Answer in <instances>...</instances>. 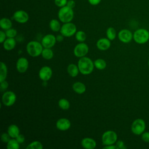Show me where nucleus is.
Segmentation results:
<instances>
[{
	"instance_id": "1",
	"label": "nucleus",
	"mask_w": 149,
	"mask_h": 149,
	"mask_svg": "<svg viewBox=\"0 0 149 149\" xmlns=\"http://www.w3.org/2000/svg\"><path fill=\"white\" fill-rule=\"evenodd\" d=\"M77 66L79 72L84 75L91 74L95 67L92 60L86 56H83L79 59L77 62Z\"/></svg>"
},
{
	"instance_id": "2",
	"label": "nucleus",
	"mask_w": 149,
	"mask_h": 149,
	"mask_svg": "<svg viewBox=\"0 0 149 149\" xmlns=\"http://www.w3.org/2000/svg\"><path fill=\"white\" fill-rule=\"evenodd\" d=\"M58 17L59 20L63 23L70 22L74 17L73 10L67 5L60 8L58 13Z\"/></svg>"
},
{
	"instance_id": "3",
	"label": "nucleus",
	"mask_w": 149,
	"mask_h": 149,
	"mask_svg": "<svg viewBox=\"0 0 149 149\" xmlns=\"http://www.w3.org/2000/svg\"><path fill=\"white\" fill-rule=\"evenodd\" d=\"M43 46L41 42L36 41H31L26 45V51L32 57H37L41 55L43 50Z\"/></svg>"
},
{
	"instance_id": "4",
	"label": "nucleus",
	"mask_w": 149,
	"mask_h": 149,
	"mask_svg": "<svg viewBox=\"0 0 149 149\" xmlns=\"http://www.w3.org/2000/svg\"><path fill=\"white\" fill-rule=\"evenodd\" d=\"M133 40L139 44H144L149 40V31L146 29H139L133 33Z\"/></svg>"
},
{
	"instance_id": "5",
	"label": "nucleus",
	"mask_w": 149,
	"mask_h": 149,
	"mask_svg": "<svg viewBox=\"0 0 149 149\" xmlns=\"http://www.w3.org/2000/svg\"><path fill=\"white\" fill-rule=\"evenodd\" d=\"M101 140L104 146L114 144L118 140V135L113 130H107L102 135Z\"/></svg>"
},
{
	"instance_id": "6",
	"label": "nucleus",
	"mask_w": 149,
	"mask_h": 149,
	"mask_svg": "<svg viewBox=\"0 0 149 149\" xmlns=\"http://www.w3.org/2000/svg\"><path fill=\"white\" fill-rule=\"evenodd\" d=\"M60 33L65 37H70L74 35L77 31V28L76 25L70 22L63 23L61 26Z\"/></svg>"
},
{
	"instance_id": "7",
	"label": "nucleus",
	"mask_w": 149,
	"mask_h": 149,
	"mask_svg": "<svg viewBox=\"0 0 149 149\" xmlns=\"http://www.w3.org/2000/svg\"><path fill=\"white\" fill-rule=\"evenodd\" d=\"M146 129L145 121L140 118L135 119L132 123L131 130L132 132L136 135L141 134Z\"/></svg>"
},
{
	"instance_id": "8",
	"label": "nucleus",
	"mask_w": 149,
	"mask_h": 149,
	"mask_svg": "<svg viewBox=\"0 0 149 149\" xmlns=\"http://www.w3.org/2000/svg\"><path fill=\"white\" fill-rule=\"evenodd\" d=\"M16 100V95L13 91H5L2 96V102L6 107H10L13 105Z\"/></svg>"
},
{
	"instance_id": "9",
	"label": "nucleus",
	"mask_w": 149,
	"mask_h": 149,
	"mask_svg": "<svg viewBox=\"0 0 149 149\" xmlns=\"http://www.w3.org/2000/svg\"><path fill=\"white\" fill-rule=\"evenodd\" d=\"M88 46L84 42H80L77 44L73 50L74 56L77 58H81L85 56L88 52Z\"/></svg>"
},
{
	"instance_id": "10",
	"label": "nucleus",
	"mask_w": 149,
	"mask_h": 149,
	"mask_svg": "<svg viewBox=\"0 0 149 149\" xmlns=\"http://www.w3.org/2000/svg\"><path fill=\"white\" fill-rule=\"evenodd\" d=\"M13 19L19 23H25L29 19V14L23 10H17L13 15Z\"/></svg>"
},
{
	"instance_id": "11",
	"label": "nucleus",
	"mask_w": 149,
	"mask_h": 149,
	"mask_svg": "<svg viewBox=\"0 0 149 149\" xmlns=\"http://www.w3.org/2000/svg\"><path fill=\"white\" fill-rule=\"evenodd\" d=\"M56 37L51 34H48L44 36L41 40V44L44 48H51L56 44Z\"/></svg>"
},
{
	"instance_id": "12",
	"label": "nucleus",
	"mask_w": 149,
	"mask_h": 149,
	"mask_svg": "<svg viewBox=\"0 0 149 149\" xmlns=\"http://www.w3.org/2000/svg\"><path fill=\"white\" fill-rule=\"evenodd\" d=\"M119 40L123 43H129L133 38V34L128 29H122L118 33Z\"/></svg>"
},
{
	"instance_id": "13",
	"label": "nucleus",
	"mask_w": 149,
	"mask_h": 149,
	"mask_svg": "<svg viewBox=\"0 0 149 149\" xmlns=\"http://www.w3.org/2000/svg\"><path fill=\"white\" fill-rule=\"evenodd\" d=\"M38 76L40 79L44 81L49 80L52 76V69L48 66H42L39 70Z\"/></svg>"
},
{
	"instance_id": "14",
	"label": "nucleus",
	"mask_w": 149,
	"mask_h": 149,
	"mask_svg": "<svg viewBox=\"0 0 149 149\" xmlns=\"http://www.w3.org/2000/svg\"><path fill=\"white\" fill-rule=\"evenodd\" d=\"M17 70L20 73H24L27 71L29 68V61L24 57L19 58L16 62V65Z\"/></svg>"
},
{
	"instance_id": "15",
	"label": "nucleus",
	"mask_w": 149,
	"mask_h": 149,
	"mask_svg": "<svg viewBox=\"0 0 149 149\" xmlns=\"http://www.w3.org/2000/svg\"><path fill=\"white\" fill-rule=\"evenodd\" d=\"M70 121L67 118H60L56 122V128L61 131H66L68 130L70 127Z\"/></svg>"
},
{
	"instance_id": "16",
	"label": "nucleus",
	"mask_w": 149,
	"mask_h": 149,
	"mask_svg": "<svg viewBox=\"0 0 149 149\" xmlns=\"http://www.w3.org/2000/svg\"><path fill=\"white\" fill-rule=\"evenodd\" d=\"M111 40L108 38H102L99 39L96 42V47L101 51H105L111 47Z\"/></svg>"
},
{
	"instance_id": "17",
	"label": "nucleus",
	"mask_w": 149,
	"mask_h": 149,
	"mask_svg": "<svg viewBox=\"0 0 149 149\" xmlns=\"http://www.w3.org/2000/svg\"><path fill=\"white\" fill-rule=\"evenodd\" d=\"M81 145L85 149H94L96 147L97 143L94 139L90 137H85L81 140Z\"/></svg>"
},
{
	"instance_id": "18",
	"label": "nucleus",
	"mask_w": 149,
	"mask_h": 149,
	"mask_svg": "<svg viewBox=\"0 0 149 149\" xmlns=\"http://www.w3.org/2000/svg\"><path fill=\"white\" fill-rule=\"evenodd\" d=\"M73 90L79 94H83L86 90V87L85 84L80 81H76L72 85Z\"/></svg>"
},
{
	"instance_id": "19",
	"label": "nucleus",
	"mask_w": 149,
	"mask_h": 149,
	"mask_svg": "<svg viewBox=\"0 0 149 149\" xmlns=\"http://www.w3.org/2000/svg\"><path fill=\"white\" fill-rule=\"evenodd\" d=\"M3 44V47L5 50L7 51H10L15 48L16 42L14 38H7Z\"/></svg>"
},
{
	"instance_id": "20",
	"label": "nucleus",
	"mask_w": 149,
	"mask_h": 149,
	"mask_svg": "<svg viewBox=\"0 0 149 149\" xmlns=\"http://www.w3.org/2000/svg\"><path fill=\"white\" fill-rule=\"evenodd\" d=\"M7 133L9 134L11 138L16 139L17 136L20 134V130L17 125L12 124L8 126Z\"/></svg>"
},
{
	"instance_id": "21",
	"label": "nucleus",
	"mask_w": 149,
	"mask_h": 149,
	"mask_svg": "<svg viewBox=\"0 0 149 149\" xmlns=\"http://www.w3.org/2000/svg\"><path fill=\"white\" fill-rule=\"evenodd\" d=\"M67 71L69 76L72 77H76L78 75L79 72H80L77 65H76L74 63H70L68 66Z\"/></svg>"
},
{
	"instance_id": "22",
	"label": "nucleus",
	"mask_w": 149,
	"mask_h": 149,
	"mask_svg": "<svg viewBox=\"0 0 149 149\" xmlns=\"http://www.w3.org/2000/svg\"><path fill=\"white\" fill-rule=\"evenodd\" d=\"M0 27L2 30H6L12 28V22L7 17H3L0 20Z\"/></svg>"
},
{
	"instance_id": "23",
	"label": "nucleus",
	"mask_w": 149,
	"mask_h": 149,
	"mask_svg": "<svg viewBox=\"0 0 149 149\" xmlns=\"http://www.w3.org/2000/svg\"><path fill=\"white\" fill-rule=\"evenodd\" d=\"M49 26L50 29L54 31V32H58L60 31L61 28V25L60 23V22L55 19H53L50 20L49 23Z\"/></svg>"
},
{
	"instance_id": "24",
	"label": "nucleus",
	"mask_w": 149,
	"mask_h": 149,
	"mask_svg": "<svg viewBox=\"0 0 149 149\" xmlns=\"http://www.w3.org/2000/svg\"><path fill=\"white\" fill-rule=\"evenodd\" d=\"M8 74V68L6 64L3 62H1L0 69V82L5 80Z\"/></svg>"
},
{
	"instance_id": "25",
	"label": "nucleus",
	"mask_w": 149,
	"mask_h": 149,
	"mask_svg": "<svg viewBox=\"0 0 149 149\" xmlns=\"http://www.w3.org/2000/svg\"><path fill=\"white\" fill-rule=\"evenodd\" d=\"M41 55L43 58L47 60L51 59L54 56V52L51 48H44L42 51Z\"/></svg>"
},
{
	"instance_id": "26",
	"label": "nucleus",
	"mask_w": 149,
	"mask_h": 149,
	"mask_svg": "<svg viewBox=\"0 0 149 149\" xmlns=\"http://www.w3.org/2000/svg\"><path fill=\"white\" fill-rule=\"evenodd\" d=\"M94 66L98 70H103L107 67V62L103 59H97L94 62Z\"/></svg>"
},
{
	"instance_id": "27",
	"label": "nucleus",
	"mask_w": 149,
	"mask_h": 149,
	"mask_svg": "<svg viewBox=\"0 0 149 149\" xmlns=\"http://www.w3.org/2000/svg\"><path fill=\"white\" fill-rule=\"evenodd\" d=\"M106 36L111 41L115 40L116 37V31L115 29L112 27H108L106 31Z\"/></svg>"
},
{
	"instance_id": "28",
	"label": "nucleus",
	"mask_w": 149,
	"mask_h": 149,
	"mask_svg": "<svg viewBox=\"0 0 149 149\" xmlns=\"http://www.w3.org/2000/svg\"><path fill=\"white\" fill-rule=\"evenodd\" d=\"M19 144L16 139L12 138L7 143L6 148L8 149H19L20 147Z\"/></svg>"
},
{
	"instance_id": "29",
	"label": "nucleus",
	"mask_w": 149,
	"mask_h": 149,
	"mask_svg": "<svg viewBox=\"0 0 149 149\" xmlns=\"http://www.w3.org/2000/svg\"><path fill=\"white\" fill-rule=\"evenodd\" d=\"M58 106L63 110H67L70 108V102L65 98H61L58 101Z\"/></svg>"
},
{
	"instance_id": "30",
	"label": "nucleus",
	"mask_w": 149,
	"mask_h": 149,
	"mask_svg": "<svg viewBox=\"0 0 149 149\" xmlns=\"http://www.w3.org/2000/svg\"><path fill=\"white\" fill-rule=\"evenodd\" d=\"M27 149H42L43 146L40 141H34L30 143L26 147Z\"/></svg>"
},
{
	"instance_id": "31",
	"label": "nucleus",
	"mask_w": 149,
	"mask_h": 149,
	"mask_svg": "<svg viewBox=\"0 0 149 149\" xmlns=\"http://www.w3.org/2000/svg\"><path fill=\"white\" fill-rule=\"evenodd\" d=\"M75 38L79 42H84L86 39V34L84 31L82 30H79L76 31L75 34Z\"/></svg>"
},
{
	"instance_id": "32",
	"label": "nucleus",
	"mask_w": 149,
	"mask_h": 149,
	"mask_svg": "<svg viewBox=\"0 0 149 149\" xmlns=\"http://www.w3.org/2000/svg\"><path fill=\"white\" fill-rule=\"evenodd\" d=\"M17 33V30L13 28H10L9 29L5 30L6 35L8 38H14L16 36Z\"/></svg>"
},
{
	"instance_id": "33",
	"label": "nucleus",
	"mask_w": 149,
	"mask_h": 149,
	"mask_svg": "<svg viewBox=\"0 0 149 149\" xmlns=\"http://www.w3.org/2000/svg\"><path fill=\"white\" fill-rule=\"evenodd\" d=\"M68 0H54V3L59 8H62L66 5Z\"/></svg>"
},
{
	"instance_id": "34",
	"label": "nucleus",
	"mask_w": 149,
	"mask_h": 149,
	"mask_svg": "<svg viewBox=\"0 0 149 149\" xmlns=\"http://www.w3.org/2000/svg\"><path fill=\"white\" fill-rule=\"evenodd\" d=\"M10 140V136L8 133H3L1 135V140L3 143H8Z\"/></svg>"
},
{
	"instance_id": "35",
	"label": "nucleus",
	"mask_w": 149,
	"mask_h": 149,
	"mask_svg": "<svg viewBox=\"0 0 149 149\" xmlns=\"http://www.w3.org/2000/svg\"><path fill=\"white\" fill-rule=\"evenodd\" d=\"M141 139L143 141L146 143H149V132H144L141 134Z\"/></svg>"
},
{
	"instance_id": "36",
	"label": "nucleus",
	"mask_w": 149,
	"mask_h": 149,
	"mask_svg": "<svg viewBox=\"0 0 149 149\" xmlns=\"http://www.w3.org/2000/svg\"><path fill=\"white\" fill-rule=\"evenodd\" d=\"M116 146L118 148V149H125L126 148V147L125 145V143L122 140H117L116 142Z\"/></svg>"
},
{
	"instance_id": "37",
	"label": "nucleus",
	"mask_w": 149,
	"mask_h": 149,
	"mask_svg": "<svg viewBox=\"0 0 149 149\" xmlns=\"http://www.w3.org/2000/svg\"><path fill=\"white\" fill-rule=\"evenodd\" d=\"M8 87H9V84H8V81H6V80H4V81H2L1 82L0 87H1V90L2 91L6 90L8 88Z\"/></svg>"
},
{
	"instance_id": "38",
	"label": "nucleus",
	"mask_w": 149,
	"mask_h": 149,
	"mask_svg": "<svg viewBox=\"0 0 149 149\" xmlns=\"http://www.w3.org/2000/svg\"><path fill=\"white\" fill-rule=\"evenodd\" d=\"M6 35L5 31L1 30L0 31V42L1 43H3L4 42V41L6 39Z\"/></svg>"
},
{
	"instance_id": "39",
	"label": "nucleus",
	"mask_w": 149,
	"mask_h": 149,
	"mask_svg": "<svg viewBox=\"0 0 149 149\" xmlns=\"http://www.w3.org/2000/svg\"><path fill=\"white\" fill-rule=\"evenodd\" d=\"M16 139L17 140V141L20 143V144H22L23 143V142H24V140H25V138H24V136L22 134H19L17 137L16 138Z\"/></svg>"
},
{
	"instance_id": "40",
	"label": "nucleus",
	"mask_w": 149,
	"mask_h": 149,
	"mask_svg": "<svg viewBox=\"0 0 149 149\" xmlns=\"http://www.w3.org/2000/svg\"><path fill=\"white\" fill-rule=\"evenodd\" d=\"M75 1L74 0H68L66 5L72 9H73L75 7Z\"/></svg>"
},
{
	"instance_id": "41",
	"label": "nucleus",
	"mask_w": 149,
	"mask_h": 149,
	"mask_svg": "<svg viewBox=\"0 0 149 149\" xmlns=\"http://www.w3.org/2000/svg\"><path fill=\"white\" fill-rule=\"evenodd\" d=\"M88 2L90 4H91V5H93V6H95V5H98L101 0H88Z\"/></svg>"
},
{
	"instance_id": "42",
	"label": "nucleus",
	"mask_w": 149,
	"mask_h": 149,
	"mask_svg": "<svg viewBox=\"0 0 149 149\" xmlns=\"http://www.w3.org/2000/svg\"><path fill=\"white\" fill-rule=\"evenodd\" d=\"M64 37H64L62 34H61L58 35V36L56 37V41H57V42H62V41L63 40Z\"/></svg>"
},
{
	"instance_id": "43",
	"label": "nucleus",
	"mask_w": 149,
	"mask_h": 149,
	"mask_svg": "<svg viewBox=\"0 0 149 149\" xmlns=\"http://www.w3.org/2000/svg\"><path fill=\"white\" fill-rule=\"evenodd\" d=\"M104 149H118L116 144H111V145H108L104 147Z\"/></svg>"
},
{
	"instance_id": "44",
	"label": "nucleus",
	"mask_w": 149,
	"mask_h": 149,
	"mask_svg": "<svg viewBox=\"0 0 149 149\" xmlns=\"http://www.w3.org/2000/svg\"><path fill=\"white\" fill-rule=\"evenodd\" d=\"M148 66H149V60H148Z\"/></svg>"
}]
</instances>
